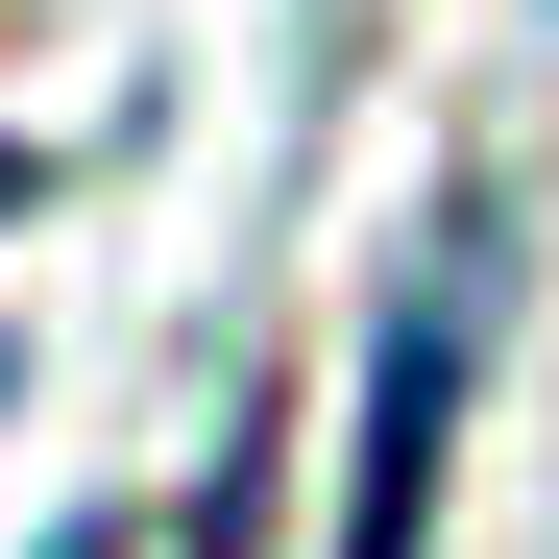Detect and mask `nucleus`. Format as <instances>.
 <instances>
[{"instance_id":"obj_1","label":"nucleus","mask_w":559,"mask_h":559,"mask_svg":"<svg viewBox=\"0 0 559 559\" xmlns=\"http://www.w3.org/2000/svg\"><path fill=\"white\" fill-rule=\"evenodd\" d=\"M487 293H511V243H487V195H462L390 267V317H365V414H341V535L317 559H414L438 535V438H462V390H487Z\"/></svg>"},{"instance_id":"obj_2","label":"nucleus","mask_w":559,"mask_h":559,"mask_svg":"<svg viewBox=\"0 0 559 559\" xmlns=\"http://www.w3.org/2000/svg\"><path fill=\"white\" fill-rule=\"evenodd\" d=\"M49 559H122V535H98V511H73V535H49Z\"/></svg>"}]
</instances>
